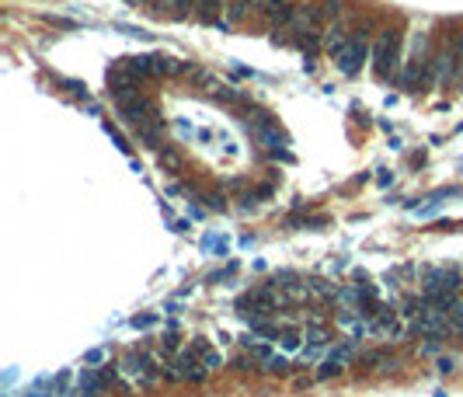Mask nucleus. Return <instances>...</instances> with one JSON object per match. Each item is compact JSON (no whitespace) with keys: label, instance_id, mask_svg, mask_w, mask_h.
<instances>
[{"label":"nucleus","instance_id":"obj_1","mask_svg":"<svg viewBox=\"0 0 463 397\" xmlns=\"http://www.w3.org/2000/svg\"><path fill=\"white\" fill-rule=\"evenodd\" d=\"M401 49H404V35L401 32H394V28H387V32H380L376 35V42H373V77L376 81H390V84H397V74H401V63H404V56H401Z\"/></svg>","mask_w":463,"mask_h":397},{"label":"nucleus","instance_id":"obj_2","mask_svg":"<svg viewBox=\"0 0 463 397\" xmlns=\"http://www.w3.org/2000/svg\"><path fill=\"white\" fill-rule=\"evenodd\" d=\"M373 32L370 28H356L352 32V39H349V49L335 60V67H338V74L342 77H356V74H363V67L373 60Z\"/></svg>","mask_w":463,"mask_h":397},{"label":"nucleus","instance_id":"obj_3","mask_svg":"<svg viewBox=\"0 0 463 397\" xmlns=\"http://www.w3.org/2000/svg\"><path fill=\"white\" fill-rule=\"evenodd\" d=\"M119 377V366H81L77 373V397H101Z\"/></svg>","mask_w":463,"mask_h":397},{"label":"nucleus","instance_id":"obj_4","mask_svg":"<svg viewBox=\"0 0 463 397\" xmlns=\"http://www.w3.org/2000/svg\"><path fill=\"white\" fill-rule=\"evenodd\" d=\"M397 88L401 91H422L429 88V70H425V56H408L401 63V74H397Z\"/></svg>","mask_w":463,"mask_h":397},{"label":"nucleus","instance_id":"obj_5","mask_svg":"<svg viewBox=\"0 0 463 397\" xmlns=\"http://www.w3.org/2000/svg\"><path fill=\"white\" fill-rule=\"evenodd\" d=\"M133 136H136L143 147H157V143H161V136H164V122H161V115L140 119V122L133 126Z\"/></svg>","mask_w":463,"mask_h":397},{"label":"nucleus","instance_id":"obj_6","mask_svg":"<svg viewBox=\"0 0 463 397\" xmlns=\"http://www.w3.org/2000/svg\"><path fill=\"white\" fill-rule=\"evenodd\" d=\"M293 46L307 56V60H317L324 53V32H296Z\"/></svg>","mask_w":463,"mask_h":397},{"label":"nucleus","instance_id":"obj_7","mask_svg":"<svg viewBox=\"0 0 463 397\" xmlns=\"http://www.w3.org/2000/svg\"><path fill=\"white\" fill-rule=\"evenodd\" d=\"M359 363H363L370 373H394V370H397V359H390V356H387V352H380V349L363 352V356H359Z\"/></svg>","mask_w":463,"mask_h":397},{"label":"nucleus","instance_id":"obj_8","mask_svg":"<svg viewBox=\"0 0 463 397\" xmlns=\"http://www.w3.org/2000/svg\"><path fill=\"white\" fill-rule=\"evenodd\" d=\"M446 331L450 335H463V303H453L446 310Z\"/></svg>","mask_w":463,"mask_h":397},{"label":"nucleus","instance_id":"obj_9","mask_svg":"<svg viewBox=\"0 0 463 397\" xmlns=\"http://www.w3.org/2000/svg\"><path fill=\"white\" fill-rule=\"evenodd\" d=\"M161 161H164V168H171V171H182V164H185V161H182V154H175V150H164V157H161Z\"/></svg>","mask_w":463,"mask_h":397},{"label":"nucleus","instance_id":"obj_10","mask_svg":"<svg viewBox=\"0 0 463 397\" xmlns=\"http://www.w3.org/2000/svg\"><path fill=\"white\" fill-rule=\"evenodd\" d=\"M436 370H439V373H453V370H457V356H439V359H436Z\"/></svg>","mask_w":463,"mask_h":397},{"label":"nucleus","instance_id":"obj_11","mask_svg":"<svg viewBox=\"0 0 463 397\" xmlns=\"http://www.w3.org/2000/svg\"><path fill=\"white\" fill-rule=\"evenodd\" d=\"M199 4H206V0H199Z\"/></svg>","mask_w":463,"mask_h":397}]
</instances>
